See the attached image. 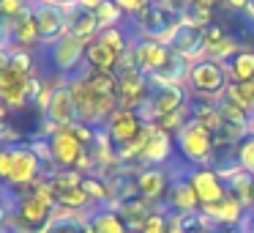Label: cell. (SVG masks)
<instances>
[{
	"label": "cell",
	"mask_w": 254,
	"mask_h": 233,
	"mask_svg": "<svg viewBox=\"0 0 254 233\" xmlns=\"http://www.w3.org/2000/svg\"><path fill=\"white\" fill-rule=\"evenodd\" d=\"M189 181L199 198V206H213L227 195V181L213 167H189Z\"/></svg>",
	"instance_id": "e0dca14e"
},
{
	"label": "cell",
	"mask_w": 254,
	"mask_h": 233,
	"mask_svg": "<svg viewBox=\"0 0 254 233\" xmlns=\"http://www.w3.org/2000/svg\"><path fill=\"white\" fill-rule=\"evenodd\" d=\"M85 228H88V233H131L121 211L112 206H99V209L88 211Z\"/></svg>",
	"instance_id": "44dd1931"
},
{
	"label": "cell",
	"mask_w": 254,
	"mask_h": 233,
	"mask_svg": "<svg viewBox=\"0 0 254 233\" xmlns=\"http://www.w3.org/2000/svg\"><path fill=\"white\" fill-rule=\"evenodd\" d=\"M232 83H249L254 80V50H241L235 58L224 63Z\"/></svg>",
	"instance_id": "d4e9b609"
},
{
	"label": "cell",
	"mask_w": 254,
	"mask_h": 233,
	"mask_svg": "<svg viewBox=\"0 0 254 233\" xmlns=\"http://www.w3.org/2000/svg\"><path fill=\"white\" fill-rule=\"evenodd\" d=\"M85 151H88V145L74 134L71 126L58 129V132L50 137L52 165H55L58 170H71V167L77 170V165H79V159L85 156Z\"/></svg>",
	"instance_id": "8fae6325"
},
{
	"label": "cell",
	"mask_w": 254,
	"mask_h": 233,
	"mask_svg": "<svg viewBox=\"0 0 254 233\" xmlns=\"http://www.w3.org/2000/svg\"><path fill=\"white\" fill-rule=\"evenodd\" d=\"M235 154H238V165H241V170L254 178V132H249L246 137L235 145Z\"/></svg>",
	"instance_id": "1f68e13d"
},
{
	"label": "cell",
	"mask_w": 254,
	"mask_h": 233,
	"mask_svg": "<svg viewBox=\"0 0 254 233\" xmlns=\"http://www.w3.org/2000/svg\"><path fill=\"white\" fill-rule=\"evenodd\" d=\"M30 80H33V74H22L11 66H6L0 72V99L6 102L14 113L33 107L30 105Z\"/></svg>",
	"instance_id": "5bb4252c"
},
{
	"label": "cell",
	"mask_w": 254,
	"mask_h": 233,
	"mask_svg": "<svg viewBox=\"0 0 254 233\" xmlns=\"http://www.w3.org/2000/svg\"><path fill=\"white\" fill-rule=\"evenodd\" d=\"M246 222H249V233H254V209L246 214Z\"/></svg>",
	"instance_id": "b9f144b4"
},
{
	"label": "cell",
	"mask_w": 254,
	"mask_h": 233,
	"mask_svg": "<svg viewBox=\"0 0 254 233\" xmlns=\"http://www.w3.org/2000/svg\"><path fill=\"white\" fill-rule=\"evenodd\" d=\"M172 6H178V8H183V3H186V0H170Z\"/></svg>",
	"instance_id": "ee69618b"
},
{
	"label": "cell",
	"mask_w": 254,
	"mask_h": 233,
	"mask_svg": "<svg viewBox=\"0 0 254 233\" xmlns=\"http://www.w3.org/2000/svg\"><path fill=\"white\" fill-rule=\"evenodd\" d=\"M246 6H249V0H224V8L230 14H243Z\"/></svg>",
	"instance_id": "74e56055"
},
{
	"label": "cell",
	"mask_w": 254,
	"mask_h": 233,
	"mask_svg": "<svg viewBox=\"0 0 254 233\" xmlns=\"http://www.w3.org/2000/svg\"><path fill=\"white\" fill-rule=\"evenodd\" d=\"M161 206H164V211L172 217H189V214H197V211L202 209L191 181H189V167L181 173L172 170V184H170V189H167V198Z\"/></svg>",
	"instance_id": "ba28073f"
},
{
	"label": "cell",
	"mask_w": 254,
	"mask_h": 233,
	"mask_svg": "<svg viewBox=\"0 0 254 233\" xmlns=\"http://www.w3.org/2000/svg\"><path fill=\"white\" fill-rule=\"evenodd\" d=\"M96 17H99V25H101V30H104V28H115V25H121L126 14H123L112 0H104V3L96 8Z\"/></svg>",
	"instance_id": "d6a6232c"
},
{
	"label": "cell",
	"mask_w": 254,
	"mask_h": 233,
	"mask_svg": "<svg viewBox=\"0 0 254 233\" xmlns=\"http://www.w3.org/2000/svg\"><path fill=\"white\" fill-rule=\"evenodd\" d=\"M197 3H202V6H210V8H213L216 3H221V0H197Z\"/></svg>",
	"instance_id": "7bdbcfd3"
},
{
	"label": "cell",
	"mask_w": 254,
	"mask_h": 233,
	"mask_svg": "<svg viewBox=\"0 0 254 233\" xmlns=\"http://www.w3.org/2000/svg\"><path fill=\"white\" fill-rule=\"evenodd\" d=\"M85 47H88V41L77 39V36H71V33H66L58 41L47 44L44 50H47V61H50V66H52V74L61 77V80L77 77L85 69Z\"/></svg>",
	"instance_id": "5b68a950"
},
{
	"label": "cell",
	"mask_w": 254,
	"mask_h": 233,
	"mask_svg": "<svg viewBox=\"0 0 254 233\" xmlns=\"http://www.w3.org/2000/svg\"><path fill=\"white\" fill-rule=\"evenodd\" d=\"M172 184V170L164 165H142L137 167V192L142 200L161 206L167 198V189Z\"/></svg>",
	"instance_id": "7c38bea8"
},
{
	"label": "cell",
	"mask_w": 254,
	"mask_h": 233,
	"mask_svg": "<svg viewBox=\"0 0 254 233\" xmlns=\"http://www.w3.org/2000/svg\"><path fill=\"white\" fill-rule=\"evenodd\" d=\"M8 126V123H0V132H3V129H6Z\"/></svg>",
	"instance_id": "bcb514c9"
},
{
	"label": "cell",
	"mask_w": 254,
	"mask_h": 233,
	"mask_svg": "<svg viewBox=\"0 0 254 233\" xmlns=\"http://www.w3.org/2000/svg\"><path fill=\"white\" fill-rule=\"evenodd\" d=\"M33 17H36V25H39V39L44 47L68 33V11L63 3L41 0V3L33 6Z\"/></svg>",
	"instance_id": "9c48e42d"
},
{
	"label": "cell",
	"mask_w": 254,
	"mask_h": 233,
	"mask_svg": "<svg viewBox=\"0 0 254 233\" xmlns=\"http://www.w3.org/2000/svg\"><path fill=\"white\" fill-rule=\"evenodd\" d=\"M99 39L104 41L107 47H112V50H115L121 58L126 55L128 50H131V36L123 30V25H115V28H104V30L99 33Z\"/></svg>",
	"instance_id": "f546056e"
},
{
	"label": "cell",
	"mask_w": 254,
	"mask_h": 233,
	"mask_svg": "<svg viewBox=\"0 0 254 233\" xmlns=\"http://www.w3.org/2000/svg\"><path fill=\"white\" fill-rule=\"evenodd\" d=\"M181 17H183V22L197 25V28H208L210 22H216V19H213V8L202 6V3H197V0H186V3H183Z\"/></svg>",
	"instance_id": "83f0119b"
},
{
	"label": "cell",
	"mask_w": 254,
	"mask_h": 233,
	"mask_svg": "<svg viewBox=\"0 0 254 233\" xmlns=\"http://www.w3.org/2000/svg\"><path fill=\"white\" fill-rule=\"evenodd\" d=\"M167 47H172L178 55L189 58V61L208 58V55H205V28H197V25H189V22L178 25Z\"/></svg>",
	"instance_id": "ac0fdd59"
},
{
	"label": "cell",
	"mask_w": 254,
	"mask_h": 233,
	"mask_svg": "<svg viewBox=\"0 0 254 233\" xmlns=\"http://www.w3.org/2000/svg\"><path fill=\"white\" fill-rule=\"evenodd\" d=\"M52 3H77V0H52Z\"/></svg>",
	"instance_id": "f6af8a7d"
},
{
	"label": "cell",
	"mask_w": 254,
	"mask_h": 233,
	"mask_svg": "<svg viewBox=\"0 0 254 233\" xmlns=\"http://www.w3.org/2000/svg\"><path fill=\"white\" fill-rule=\"evenodd\" d=\"M199 211H202V214L208 217L216 228H219V225H238V222H243V220H246V214H249V209L230 192V189H227V195L219 200V203L202 206Z\"/></svg>",
	"instance_id": "d6986e66"
},
{
	"label": "cell",
	"mask_w": 254,
	"mask_h": 233,
	"mask_svg": "<svg viewBox=\"0 0 254 233\" xmlns=\"http://www.w3.org/2000/svg\"><path fill=\"white\" fill-rule=\"evenodd\" d=\"M175 151L181 154V159L191 167H208L216 151V137L213 132H208L205 126L189 121L181 132L175 134Z\"/></svg>",
	"instance_id": "277c9868"
},
{
	"label": "cell",
	"mask_w": 254,
	"mask_h": 233,
	"mask_svg": "<svg viewBox=\"0 0 254 233\" xmlns=\"http://www.w3.org/2000/svg\"><path fill=\"white\" fill-rule=\"evenodd\" d=\"M30 8L28 0H0V22H17L25 11Z\"/></svg>",
	"instance_id": "836d02e7"
},
{
	"label": "cell",
	"mask_w": 254,
	"mask_h": 233,
	"mask_svg": "<svg viewBox=\"0 0 254 233\" xmlns=\"http://www.w3.org/2000/svg\"><path fill=\"white\" fill-rule=\"evenodd\" d=\"M44 121H50L55 129H66L71 123H77V102L71 96L68 80H61L52 91V99L44 110Z\"/></svg>",
	"instance_id": "9a60e30c"
},
{
	"label": "cell",
	"mask_w": 254,
	"mask_h": 233,
	"mask_svg": "<svg viewBox=\"0 0 254 233\" xmlns=\"http://www.w3.org/2000/svg\"><path fill=\"white\" fill-rule=\"evenodd\" d=\"M68 11V33L77 36L82 41H90L101 33V25L96 11H88V8H79L77 3H63Z\"/></svg>",
	"instance_id": "ffe728a7"
},
{
	"label": "cell",
	"mask_w": 254,
	"mask_h": 233,
	"mask_svg": "<svg viewBox=\"0 0 254 233\" xmlns=\"http://www.w3.org/2000/svg\"><path fill=\"white\" fill-rule=\"evenodd\" d=\"M44 173V165H41V159L33 154V148H30L28 143H19L14 145V162H11V176H8V184L6 189L8 192H17L25 195L30 189V184L36 181V178Z\"/></svg>",
	"instance_id": "52a82bcc"
},
{
	"label": "cell",
	"mask_w": 254,
	"mask_h": 233,
	"mask_svg": "<svg viewBox=\"0 0 254 233\" xmlns=\"http://www.w3.org/2000/svg\"><path fill=\"white\" fill-rule=\"evenodd\" d=\"M118 63H121V55L112 47H107L99 36L88 41V47H85V66L88 69H96V72H118Z\"/></svg>",
	"instance_id": "603a6c76"
},
{
	"label": "cell",
	"mask_w": 254,
	"mask_h": 233,
	"mask_svg": "<svg viewBox=\"0 0 254 233\" xmlns=\"http://www.w3.org/2000/svg\"><path fill=\"white\" fill-rule=\"evenodd\" d=\"M55 203L63 206V209H74V211H88L93 206V200L88 198V192L79 187H68V189H58L55 192Z\"/></svg>",
	"instance_id": "4316f807"
},
{
	"label": "cell",
	"mask_w": 254,
	"mask_h": 233,
	"mask_svg": "<svg viewBox=\"0 0 254 233\" xmlns=\"http://www.w3.org/2000/svg\"><path fill=\"white\" fill-rule=\"evenodd\" d=\"M227 189H230L232 195H235L238 200H241L243 206H246L249 211H252V192H254V178L249 176V173L238 170L235 176L227 178Z\"/></svg>",
	"instance_id": "f1b7e54d"
},
{
	"label": "cell",
	"mask_w": 254,
	"mask_h": 233,
	"mask_svg": "<svg viewBox=\"0 0 254 233\" xmlns=\"http://www.w3.org/2000/svg\"><path fill=\"white\" fill-rule=\"evenodd\" d=\"M183 22L181 8L172 6L170 0H153L137 17H131V25L137 30V39H150V41H161V44H170L175 28Z\"/></svg>",
	"instance_id": "6da1fadb"
},
{
	"label": "cell",
	"mask_w": 254,
	"mask_h": 233,
	"mask_svg": "<svg viewBox=\"0 0 254 233\" xmlns=\"http://www.w3.org/2000/svg\"><path fill=\"white\" fill-rule=\"evenodd\" d=\"M11 162H14V145H0V184L6 187L11 176Z\"/></svg>",
	"instance_id": "e575fe53"
},
{
	"label": "cell",
	"mask_w": 254,
	"mask_h": 233,
	"mask_svg": "<svg viewBox=\"0 0 254 233\" xmlns=\"http://www.w3.org/2000/svg\"><path fill=\"white\" fill-rule=\"evenodd\" d=\"M189 118L199 126H205L208 132H219L221 129V110H219V102H210V99H191L189 105Z\"/></svg>",
	"instance_id": "cb8c5ba5"
},
{
	"label": "cell",
	"mask_w": 254,
	"mask_h": 233,
	"mask_svg": "<svg viewBox=\"0 0 254 233\" xmlns=\"http://www.w3.org/2000/svg\"><path fill=\"white\" fill-rule=\"evenodd\" d=\"M191 105V94H189L186 85H172V83H150V96L142 107H139V116L145 123H153L156 118L170 116L175 110Z\"/></svg>",
	"instance_id": "8992f818"
},
{
	"label": "cell",
	"mask_w": 254,
	"mask_h": 233,
	"mask_svg": "<svg viewBox=\"0 0 254 233\" xmlns=\"http://www.w3.org/2000/svg\"><path fill=\"white\" fill-rule=\"evenodd\" d=\"M101 3H104V0H77V6L79 8H88V11H96Z\"/></svg>",
	"instance_id": "ab89813d"
},
{
	"label": "cell",
	"mask_w": 254,
	"mask_h": 233,
	"mask_svg": "<svg viewBox=\"0 0 254 233\" xmlns=\"http://www.w3.org/2000/svg\"><path fill=\"white\" fill-rule=\"evenodd\" d=\"M131 55H134V61H137L139 72H145L148 77H153V74H159L161 69H164V63L170 61L172 47L161 44V41L137 39V36H134L131 39Z\"/></svg>",
	"instance_id": "2e32d148"
},
{
	"label": "cell",
	"mask_w": 254,
	"mask_h": 233,
	"mask_svg": "<svg viewBox=\"0 0 254 233\" xmlns=\"http://www.w3.org/2000/svg\"><path fill=\"white\" fill-rule=\"evenodd\" d=\"M183 233H216V225H213V222H210L208 217L202 214V211H199V220L194 222L191 228H186Z\"/></svg>",
	"instance_id": "8d00e7d4"
},
{
	"label": "cell",
	"mask_w": 254,
	"mask_h": 233,
	"mask_svg": "<svg viewBox=\"0 0 254 233\" xmlns=\"http://www.w3.org/2000/svg\"><path fill=\"white\" fill-rule=\"evenodd\" d=\"M68 88H71V96L77 102V121L88 123V126H96V129H104L110 116L118 110L115 96H104L96 88H90V83L82 77V72L68 80Z\"/></svg>",
	"instance_id": "7a4b0ae2"
},
{
	"label": "cell",
	"mask_w": 254,
	"mask_h": 233,
	"mask_svg": "<svg viewBox=\"0 0 254 233\" xmlns=\"http://www.w3.org/2000/svg\"><path fill=\"white\" fill-rule=\"evenodd\" d=\"M230 83L232 80L227 74V66L213 61V58H199V61H191V66H189L186 88L191 94V99L219 102V99H224Z\"/></svg>",
	"instance_id": "3957f363"
},
{
	"label": "cell",
	"mask_w": 254,
	"mask_h": 233,
	"mask_svg": "<svg viewBox=\"0 0 254 233\" xmlns=\"http://www.w3.org/2000/svg\"><path fill=\"white\" fill-rule=\"evenodd\" d=\"M170 225H172V217L164 211V206H156L148 214V220L142 222L139 233H170Z\"/></svg>",
	"instance_id": "4dcf8cb0"
},
{
	"label": "cell",
	"mask_w": 254,
	"mask_h": 233,
	"mask_svg": "<svg viewBox=\"0 0 254 233\" xmlns=\"http://www.w3.org/2000/svg\"><path fill=\"white\" fill-rule=\"evenodd\" d=\"M118 107L126 110H139L150 96V80L137 66L131 69H118Z\"/></svg>",
	"instance_id": "30bf717a"
},
{
	"label": "cell",
	"mask_w": 254,
	"mask_h": 233,
	"mask_svg": "<svg viewBox=\"0 0 254 233\" xmlns=\"http://www.w3.org/2000/svg\"><path fill=\"white\" fill-rule=\"evenodd\" d=\"M252 209H254V192H252Z\"/></svg>",
	"instance_id": "c3c4849f"
},
{
	"label": "cell",
	"mask_w": 254,
	"mask_h": 233,
	"mask_svg": "<svg viewBox=\"0 0 254 233\" xmlns=\"http://www.w3.org/2000/svg\"><path fill=\"white\" fill-rule=\"evenodd\" d=\"M11 116H14V110L0 99V123H8V121H11Z\"/></svg>",
	"instance_id": "f35d334b"
},
{
	"label": "cell",
	"mask_w": 254,
	"mask_h": 233,
	"mask_svg": "<svg viewBox=\"0 0 254 233\" xmlns=\"http://www.w3.org/2000/svg\"><path fill=\"white\" fill-rule=\"evenodd\" d=\"M224 99L238 105L241 110H246L249 116H254V80H249V83H230Z\"/></svg>",
	"instance_id": "484cf974"
},
{
	"label": "cell",
	"mask_w": 254,
	"mask_h": 233,
	"mask_svg": "<svg viewBox=\"0 0 254 233\" xmlns=\"http://www.w3.org/2000/svg\"><path fill=\"white\" fill-rule=\"evenodd\" d=\"M36 44H41V39H39V25H36V17H33V6H30L17 22L8 25V47L33 50Z\"/></svg>",
	"instance_id": "7402d4cb"
},
{
	"label": "cell",
	"mask_w": 254,
	"mask_h": 233,
	"mask_svg": "<svg viewBox=\"0 0 254 233\" xmlns=\"http://www.w3.org/2000/svg\"><path fill=\"white\" fill-rule=\"evenodd\" d=\"M142 129H145L142 116H139L137 110H126V107H118L110 116V121L104 123V132L110 134L115 148H123V145L134 143V140L142 134Z\"/></svg>",
	"instance_id": "4fadbf2b"
},
{
	"label": "cell",
	"mask_w": 254,
	"mask_h": 233,
	"mask_svg": "<svg viewBox=\"0 0 254 233\" xmlns=\"http://www.w3.org/2000/svg\"><path fill=\"white\" fill-rule=\"evenodd\" d=\"M243 17L254 22V0H249V6H246V11H243Z\"/></svg>",
	"instance_id": "60d3db41"
},
{
	"label": "cell",
	"mask_w": 254,
	"mask_h": 233,
	"mask_svg": "<svg viewBox=\"0 0 254 233\" xmlns=\"http://www.w3.org/2000/svg\"><path fill=\"white\" fill-rule=\"evenodd\" d=\"M0 233H8V231H6V228H3V225H0Z\"/></svg>",
	"instance_id": "7dc6e473"
},
{
	"label": "cell",
	"mask_w": 254,
	"mask_h": 233,
	"mask_svg": "<svg viewBox=\"0 0 254 233\" xmlns=\"http://www.w3.org/2000/svg\"><path fill=\"white\" fill-rule=\"evenodd\" d=\"M11 209H14V200H11V192H8L3 184H0V225L6 222V217L11 214Z\"/></svg>",
	"instance_id": "d590c367"
}]
</instances>
